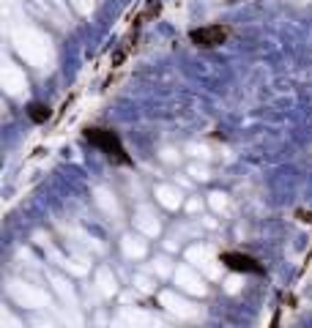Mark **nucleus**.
I'll return each mask as SVG.
<instances>
[{
	"label": "nucleus",
	"mask_w": 312,
	"mask_h": 328,
	"mask_svg": "<svg viewBox=\"0 0 312 328\" xmlns=\"http://www.w3.org/2000/svg\"><path fill=\"white\" fill-rule=\"evenodd\" d=\"M85 140L91 142V145H96L101 150L104 156L110 159L113 164H123V167H129L132 164V156L126 154V148H123V142L121 137L113 132V129H101V126H91V129H85Z\"/></svg>",
	"instance_id": "obj_1"
},
{
	"label": "nucleus",
	"mask_w": 312,
	"mask_h": 328,
	"mask_svg": "<svg viewBox=\"0 0 312 328\" xmlns=\"http://www.w3.org/2000/svg\"><path fill=\"white\" fill-rule=\"evenodd\" d=\"M227 36H230V30H227L225 25H205V28H195V30L189 33L192 44H195V47H203V50H214V47L225 44Z\"/></svg>",
	"instance_id": "obj_2"
},
{
	"label": "nucleus",
	"mask_w": 312,
	"mask_h": 328,
	"mask_svg": "<svg viewBox=\"0 0 312 328\" xmlns=\"http://www.w3.org/2000/svg\"><path fill=\"white\" fill-rule=\"evenodd\" d=\"M222 263H225L230 271H238V274H258V276L266 274L263 263L255 260L252 254H244V252H222Z\"/></svg>",
	"instance_id": "obj_3"
},
{
	"label": "nucleus",
	"mask_w": 312,
	"mask_h": 328,
	"mask_svg": "<svg viewBox=\"0 0 312 328\" xmlns=\"http://www.w3.org/2000/svg\"><path fill=\"white\" fill-rule=\"evenodd\" d=\"M28 115H30V121L33 123H44L47 118H50V107L47 104H30V110H28Z\"/></svg>",
	"instance_id": "obj_4"
},
{
	"label": "nucleus",
	"mask_w": 312,
	"mask_h": 328,
	"mask_svg": "<svg viewBox=\"0 0 312 328\" xmlns=\"http://www.w3.org/2000/svg\"><path fill=\"white\" fill-rule=\"evenodd\" d=\"M301 216V222H312V213H299Z\"/></svg>",
	"instance_id": "obj_5"
}]
</instances>
